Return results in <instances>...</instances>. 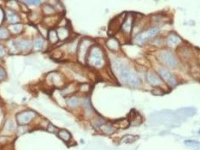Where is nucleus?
Masks as SVG:
<instances>
[{"label":"nucleus","instance_id":"1","mask_svg":"<svg viewBox=\"0 0 200 150\" xmlns=\"http://www.w3.org/2000/svg\"><path fill=\"white\" fill-rule=\"evenodd\" d=\"M117 71L120 80L131 87H137L140 85V80L130 68L127 65L117 64Z\"/></svg>","mask_w":200,"mask_h":150},{"label":"nucleus","instance_id":"2","mask_svg":"<svg viewBox=\"0 0 200 150\" xmlns=\"http://www.w3.org/2000/svg\"><path fill=\"white\" fill-rule=\"evenodd\" d=\"M86 63L93 68H102L105 64V56L101 47L97 45H92L87 56Z\"/></svg>","mask_w":200,"mask_h":150},{"label":"nucleus","instance_id":"3","mask_svg":"<svg viewBox=\"0 0 200 150\" xmlns=\"http://www.w3.org/2000/svg\"><path fill=\"white\" fill-rule=\"evenodd\" d=\"M92 47V41L89 38H83L79 41L77 49V59L81 64L86 63L87 56L90 48Z\"/></svg>","mask_w":200,"mask_h":150},{"label":"nucleus","instance_id":"4","mask_svg":"<svg viewBox=\"0 0 200 150\" xmlns=\"http://www.w3.org/2000/svg\"><path fill=\"white\" fill-rule=\"evenodd\" d=\"M37 113L33 110H24L18 113L16 115L17 123L20 126H25L32 123V121L36 117Z\"/></svg>","mask_w":200,"mask_h":150},{"label":"nucleus","instance_id":"5","mask_svg":"<svg viewBox=\"0 0 200 150\" xmlns=\"http://www.w3.org/2000/svg\"><path fill=\"white\" fill-rule=\"evenodd\" d=\"M48 80H50L51 84L55 88L62 89L66 85V80H65L63 75L57 71L52 72L51 74L48 75Z\"/></svg>","mask_w":200,"mask_h":150},{"label":"nucleus","instance_id":"6","mask_svg":"<svg viewBox=\"0 0 200 150\" xmlns=\"http://www.w3.org/2000/svg\"><path fill=\"white\" fill-rule=\"evenodd\" d=\"M159 32V28H153V29H148L147 31H144V32L140 33L135 38V41L136 43L138 44H144V42L147 41L150 39V38L154 37L157 33Z\"/></svg>","mask_w":200,"mask_h":150},{"label":"nucleus","instance_id":"7","mask_svg":"<svg viewBox=\"0 0 200 150\" xmlns=\"http://www.w3.org/2000/svg\"><path fill=\"white\" fill-rule=\"evenodd\" d=\"M14 41L19 53H29L32 50V41L29 38H17Z\"/></svg>","mask_w":200,"mask_h":150},{"label":"nucleus","instance_id":"8","mask_svg":"<svg viewBox=\"0 0 200 150\" xmlns=\"http://www.w3.org/2000/svg\"><path fill=\"white\" fill-rule=\"evenodd\" d=\"M160 57L161 59H162V62H163L166 65L169 66V67H175V66L177 65V59L171 52H162V53H161Z\"/></svg>","mask_w":200,"mask_h":150},{"label":"nucleus","instance_id":"9","mask_svg":"<svg viewBox=\"0 0 200 150\" xmlns=\"http://www.w3.org/2000/svg\"><path fill=\"white\" fill-rule=\"evenodd\" d=\"M159 73H160L161 77H162V79H163L170 86L174 87L176 86L177 80L174 77V75H172L171 72L168 71V70L164 69V68H160Z\"/></svg>","mask_w":200,"mask_h":150},{"label":"nucleus","instance_id":"10","mask_svg":"<svg viewBox=\"0 0 200 150\" xmlns=\"http://www.w3.org/2000/svg\"><path fill=\"white\" fill-rule=\"evenodd\" d=\"M56 30L59 41H66L71 36V33L68 27H60Z\"/></svg>","mask_w":200,"mask_h":150},{"label":"nucleus","instance_id":"11","mask_svg":"<svg viewBox=\"0 0 200 150\" xmlns=\"http://www.w3.org/2000/svg\"><path fill=\"white\" fill-rule=\"evenodd\" d=\"M146 79L148 83L153 86H158L161 83V80L159 76L153 71H148L146 75Z\"/></svg>","mask_w":200,"mask_h":150},{"label":"nucleus","instance_id":"12","mask_svg":"<svg viewBox=\"0 0 200 150\" xmlns=\"http://www.w3.org/2000/svg\"><path fill=\"white\" fill-rule=\"evenodd\" d=\"M45 46V38L42 36L36 37L32 41V51L35 52L42 51Z\"/></svg>","mask_w":200,"mask_h":150},{"label":"nucleus","instance_id":"13","mask_svg":"<svg viewBox=\"0 0 200 150\" xmlns=\"http://www.w3.org/2000/svg\"><path fill=\"white\" fill-rule=\"evenodd\" d=\"M196 110L193 108H183L181 110H178L175 113L176 115L177 118H186L191 116L192 115L195 114Z\"/></svg>","mask_w":200,"mask_h":150},{"label":"nucleus","instance_id":"14","mask_svg":"<svg viewBox=\"0 0 200 150\" xmlns=\"http://www.w3.org/2000/svg\"><path fill=\"white\" fill-rule=\"evenodd\" d=\"M8 29L12 36H19L23 32V26L20 23L12 24Z\"/></svg>","mask_w":200,"mask_h":150},{"label":"nucleus","instance_id":"15","mask_svg":"<svg viewBox=\"0 0 200 150\" xmlns=\"http://www.w3.org/2000/svg\"><path fill=\"white\" fill-rule=\"evenodd\" d=\"M46 39L48 40V41L49 42L50 44H52V45H54V44H57V42L59 41V38L58 36H57V33L56 29H51L48 31V36Z\"/></svg>","mask_w":200,"mask_h":150},{"label":"nucleus","instance_id":"16","mask_svg":"<svg viewBox=\"0 0 200 150\" xmlns=\"http://www.w3.org/2000/svg\"><path fill=\"white\" fill-rule=\"evenodd\" d=\"M66 104L67 106L71 109L76 108L80 104V99L76 97L75 95H71L69 97H67L66 99Z\"/></svg>","mask_w":200,"mask_h":150},{"label":"nucleus","instance_id":"17","mask_svg":"<svg viewBox=\"0 0 200 150\" xmlns=\"http://www.w3.org/2000/svg\"><path fill=\"white\" fill-rule=\"evenodd\" d=\"M133 19L132 17L129 16L126 20H124L122 24V30L125 33H129L132 29Z\"/></svg>","mask_w":200,"mask_h":150},{"label":"nucleus","instance_id":"18","mask_svg":"<svg viewBox=\"0 0 200 150\" xmlns=\"http://www.w3.org/2000/svg\"><path fill=\"white\" fill-rule=\"evenodd\" d=\"M57 135L64 142L70 141L72 139V135L70 134V132L67 130H66V129H60V130H59Z\"/></svg>","mask_w":200,"mask_h":150},{"label":"nucleus","instance_id":"19","mask_svg":"<svg viewBox=\"0 0 200 150\" xmlns=\"http://www.w3.org/2000/svg\"><path fill=\"white\" fill-rule=\"evenodd\" d=\"M7 20L10 23L14 24V23H18L20 22V17L18 14H15L13 12H9L7 13Z\"/></svg>","mask_w":200,"mask_h":150},{"label":"nucleus","instance_id":"20","mask_svg":"<svg viewBox=\"0 0 200 150\" xmlns=\"http://www.w3.org/2000/svg\"><path fill=\"white\" fill-rule=\"evenodd\" d=\"M106 45L108 47V49L112 51H116L119 49V44H118V41L114 38H110L107 41Z\"/></svg>","mask_w":200,"mask_h":150},{"label":"nucleus","instance_id":"21","mask_svg":"<svg viewBox=\"0 0 200 150\" xmlns=\"http://www.w3.org/2000/svg\"><path fill=\"white\" fill-rule=\"evenodd\" d=\"M181 42V38L178 36H177L176 35H170L168 38V43L169 44V46L172 47H175L177 46L178 44H179Z\"/></svg>","mask_w":200,"mask_h":150},{"label":"nucleus","instance_id":"22","mask_svg":"<svg viewBox=\"0 0 200 150\" xmlns=\"http://www.w3.org/2000/svg\"><path fill=\"white\" fill-rule=\"evenodd\" d=\"M11 33L9 32L8 29L5 28H0V41H8L10 39Z\"/></svg>","mask_w":200,"mask_h":150},{"label":"nucleus","instance_id":"23","mask_svg":"<svg viewBox=\"0 0 200 150\" xmlns=\"http://www.w3.org/2000/svg\"><path fill=\"white\" fill-rule=\"evenodd\" d=\"M99 128L100 129H101V131H102L103 133H105V134H112L115 131L114 128H113L112 126H111L110 125H108V124H106V123H103L102 125H100Z\"/></svg>","mask_w":200,"mask_h":150},{"label":"nucleus","instance_id":"24","mask_svg":"<svg viewBox=\"0 0 200 150\" xmlns=\"http://www.w3.org/2000/svg\"><path fill=\"white\" fill-rule=\"evenodd\" d=\"M138 138H139V137L136 136V135L128 134L124 136L123 138L121 139V142L125 143H131L136 142Z\"/></svg>","mask_w":200,"mask_h":150},{"label":"nucleus","instance_id":"25","mask_svg":"<svg viewBox=\"0 0 200 150\" xmlns=\"http://www.w3.org/2000/svg\"><path fill=\"white\" fill-rule=\"evenodd\" d=\"M184 144L187 146H189V147H191V148L198 147V146H200V143L199 142L196 141V140H185Z\"/></svg>","mask_w":200,"mask_h":150},{"label":"nucleus","instance_id":"26","mask_svg":"<svg viewBox=\"0 0 200 150\" xmlns=\"http://www.w3.org/2000/svg\"><path fill=\"white\" fill-rule=\"evenodd\" d=\"M47 130L49 131V132H51V133H54V134H57L60 129L57 128L55 126V125H53L52 123H49V124H48V125Z\"/></svg>","mask_w":200,"mask_h":150},{"label":"nucleus","instance_id":"27","mask_svg":"<svg viewBox=\"0 0 200 150\" xmlns=\"http://www.w3.org/2000/svg\"><path fill=\"white\" fill-rule=\"evenodd\" d=\"M78 90L81 92H88L90 90V86L88 83H82L78 86Z\"/></svg>","mask_w":200,"mask_h":150},{"label":"nucleus","instance_id":"28","mask_svg":"<svg viewBox=\"0 0 200 150\" xmlns=\"http://www.w3.org/2000/svg\"><path fill=\"white\" fill-rule=\"evenodd\" d=\"M7 77V73L5 71V68L0 66V82L4 81Z\"/></svg>","mask_w":200,"mask_h":150},{"label":"nucleus","instance_id":"29","mask_svg":"<svg viewBox=\"0 0 200 150\" xmlns=\"http://www.w3.org/2000/svg\"><path fill=\"white\" fill-rule=\"evenodd\" d=\"M7 53H8V50H7L6 47L2 44H0V59L5 57Z\"/></svg>","mask_w":200,"mask_h":150},{"label":"nucleus","instance_id":"30","mask_svg":"<svg viewBox=\"0 0 200 150\" xmlns=\"http://www.w3.org/2000/svg\"><path fill=\"white\" fill-rule=\"evenodd\" d=\"M42 0H27V4L29 5H32V6H35V5H39L41 2H42Z\"/></svg>","mask_w":200,"mask_h":150},{"label":"nucleus","instance_id":"31","mask_svg":"<svg viewBox=\"0 0 200 150\" xmlns=\"http://www.w3.org/2000/svg\"><path fill=\"white\" fill-rule=\"evenodd\" d=\"M0 116H1V110H0Z\"/></svg>","mask_w":200,"mask_h":150}]
</instances>
